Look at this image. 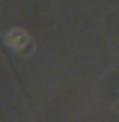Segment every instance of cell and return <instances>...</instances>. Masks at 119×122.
<instances>
[{"label": "cell", "instance_id": "6da1fadb", "mask_svg": "<svg viewBox=\"0 0 119 122\" xmlns=\"http://www.w3.org/2000/svg\"><path fill=\"white\" fill-rule=\"evenodd\" d=\"M9 42H12V48L21 51V54H30V51H33V39H30L24 30H9Z\"/></svg>", "mask_w": 119, "mask_h": 122}]
</instances>
